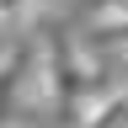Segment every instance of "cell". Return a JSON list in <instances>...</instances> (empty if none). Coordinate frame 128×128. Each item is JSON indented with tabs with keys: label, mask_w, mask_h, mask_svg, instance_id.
Listing matches in <instances>:
<instances>
[{
	"label": "cell",
	"mask_w": 128,
	"mask_h": 128,
	"mask_svg": "<svg viewBox=\"0 0 128 128\" xmlns=\"http://www.w3.org/2000/svg\"><path fill=\"white\" fill-rule=\"evenodd\" d=\"M86 80H91V54H86V43H75L64 27L43 32V38L32 43V86H38V96L48 107L70 112L80 102V91H86Z\"/></svg>",
	"instance_id": "obj_1"
},
{
	"label": "cell",
	"mask_w": 128,
	"mask_h": 128,
	"mask_svg": "<svg viewBox=\"0 0 128 128\" xmlns=\"http://www.w3.org/2000/svg\"><path fill=\"white\" fill-rule=\"evenodd\" d=\"M16 86H22V64L16 54L0 59V128H16Z\"/></svg>",
	"instance_id": "obj_2"
},
{
	"label": "cell",
	"mask_w": 128,
	"mask_h": 128,
	"mask_svg": "<svg viewBox=\"0 0 128 128\" xmlns=\"http://www.w3.org/2000/svg\"><path fill=\"white\" fill-rule=\"evenodd\" d=\"M91 22L96 27H112V22H128V0H86Z\"/></svg>",
	"instance_id": "obj_3"
},
{
	"label": "cell",
	"mask_w": 128,
	"mask_h": 128,
	"mask_svg": "<svg viewBox=\"0 0 128 128\" xmlns=\"http://www.w3.org/2000/svg\"><path fill=\"white\" fill-rule=\"evenodd\" d=\"M38 16V0H0V27H27Z\"/></svg>",
	"instance_id": "obj_4"
}]
</instances>
